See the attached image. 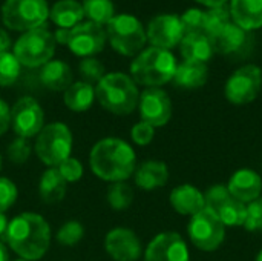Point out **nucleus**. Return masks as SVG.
Returning a JSON list of instances; mask_svg holds the SVG:
<instances>
[{
  "label": "nucleus",
  "mask_w": 262,
  "mask_h": 261,
  "mask_svg": "<svg viewBox=\"0 0 262 261\" xmlns=\"http://www.w3.org/2000/svg\"><path fill=\"white\" fill-rule=\"evenodd\" d=\"M5 242L18 258L41 260L51 248L49 223L35 212L18 214L9 222Z\"/></svg>",
  "instance_id": "obj_1"
},
{
  "label": "nucleus",
  "mask_w": 262,
  "mask_h": 261,
  "mask_svg": "<svg viewBox=\"0 0 262 261\" xmlns=\"http://www.w3.org/2000/svg\"><path fill=\"white\" fill-rule=\"evenodd\" d=\"M89 166L94 175L104 182H126L137 169V155L127 142L117 137H106L92 146Z\"/></svg>",
  "instance_id": "obj_2"
},
{
  "label": "nucleus",
  "mask_w": 262,
  "mask_h": 261,
  "mask_svg": "<svg viewBox=\"0 0 262 261\" xmlns=\"http://www.w3.org/2000/svg\"><path fill=\"white\" fill-rule=\"evenodd\" d=\"M95 98L107 112L115 115H129L138 108L140 91L130 75L111 72L97 83Z\"/></svg>",
  "instance_id": "obj_3"
},
{
  "label": "nucleus",
  "mask_w": 262,
  "mask_h": 261,
  "mask_svg": "<svg viewBox=\"0 0 262 261\" xmlns=\"http://www.w3.org/2000/svg\"><path fill=\"white\" fill-rule=\"evenodd\" d=\"M177 66V58L170 51L150 46L143 49L130 63V77L137 85L160 88L173 80Z\"/></svg>",
  "instance_id": "obj_4"
},
{
  "label": "nucleus",
  "mask_w": 262,
  "mask_h": 261,
  "mask_svg": "<svg viewBox=\"0 0 262 261\" xmlns=\"http://www.w3.org/2000/svg\"><path fill=\"white\" fill-rule=\"evenodd\" d=\"M72 143L74 138L71 129L61 122H52L45 125L37 134L34 151L43 165L48 168H57L71 157Z\"/></svg>",
  "instance_id": "obj_5"
},
{
  "label": "nucleus",
  "mask_w": 262,
  "mask_h": 261,
  "mask_svg": "<svg viewBox=\"0 0 262 261\" xmlns=\"http://www.w3.org/2000/svg\"><path fill=\"white\" fill-rule=\"evenodd\" d=\"M106 37L109 38L112 48L126 57L138 55L147 42L144 26L130 14L115 15L106 25Z\"/></svg>",
  "instance_id": "obj_6"
},
{
  "label": "nucleus",
  "mask_w": 262,
  "mask_h": 261,
  "mask_svg": "<svg viewBox=\"0 0 262 261\" xmlns=\"http://www.w3.org/2000/svg\"><path fill=\"white\" fill-rule=\"evenodd\" d=\"M55 45L57 42L54 34L41 26L23 32L14 45L12 54L21 66L38 68L52 60Z\"/></svg>",
  "instance_id": "obj_7"
},
{
  "label": "nucleus",
  "mask_w": 262,
  "mask_h": 261,
  "mask_svg": "<svg viewBox=\"0 0 262 261\" xmlns=\"http://www.w3.org/2000/svg\"><path fill=\"white\" fill-rule=\"evenodd\" d=\"M55 42L66 45L78 57H92L103 51L106 45V29L94 22H81L71 29H58Z\"/></svg>",
  "instance_id": "obj_8"
},
{
  "label": "nucleus",
  "mask_w": 262,
  "mask_h": 261,
  "mask_svg": "<svg viewBox=\"0 0 262 261\" xmlns=\"http://www.w3.org/2000/svg\"><path fill=\"white\" fill-rule=\"evenodd\" d=\"M49 17L46 0H5L2 20L12 31H31L41 28Z\"/></svg>",
  "instance_id": "obj_9"
},
{
  "label": "nucleus",
  "mask_w": 262,
  "mask_h": 261,
  "mask_svg": "<svg viewBox=\"0 0 262 261\" xmlns=\"http://www.w3.org/2000/svg\"><path fill=\"white\" fill-rule=\"evenodd\" d=\"M187 234L195 248L203 252H213L224 243L226 226L213 211L204 208L190 217Z\"/></svg>",
  "instance_id": "obj_10"
},
{
  "label": "nucleus",
  "mask_w": 262,
  "mask_h": 261,
  "mask_svg": "<svg viewBox=\"0 0 262 261\" xmlns=\"http://www.w3.org/2000/svg\"><path fill=\"white\" fill-rule=\"evenodd\" d=\"M262 89V71L256 65L238 68L226 82L224 95L236 106H244L256 100Z\"/></svg>",
  "instance_id": "obj_11"
},
{
  "label": "nucleus",
  "mask_w": 262,
  "mask_h": 261,
  "mask_svg": "<svg viewBox=\"0 0 262 261\" xmlns=\"http://www.w3.org/2000/svg\"><path fill=\"white\" fill-rule=\"evenodd\" d=\"M45 126V112L40 103L32 97L18 98L11 108V128L17 137H35Z\"/></svg>",
  "instance_id": "obj_12"
},
{
  "label": "nucleus",
  "mask_w": 262,
  "mask_h": 261,
  "mask_svg": "<svg viewBox=\"0 0 262 261\" xmlns=\"http://www.w3.org/2000/svg\"><path fill=\"white\" fill-rule=\"evenodd\" d=\"M138 109L141 122L154 128H161L167 125L172 117L170 97L161 88H146L140 94Z\"/></svg>",
  "instance_id": "obj_13"
},
{
  "label": "nucleus",
  "mask_w": 262,
  "mask_h": 261,
  "mask_svg": "<svg viewBox=\"0 0 262 261\" xmlns=\"http://www.w3.org/2000/svg\"><path fill=\"white\" fill-rule=\"evenodd\" d=\"M144 261H190V254L178 232H161L147 245Z\"/></svg>",
  "instance_id": "obj_14"
},
{
  "label": "nucleus",
  "mask_w": 262,
  "mask_h": 261,
  "mask_svg": "<svg viewBox=\"0 0 262 261\" xmlns=\"http://www.w3.org/2000/svg\"><path fill=\"white\" fill-rule=\"evenodd\" d=\"M146 35L154 48L170 51L172 48L181 43L184 32L178 15L161 14L150 20Z\"/></svg>",
  "instance_id": "obj_15"
},
{
  "label": "nucleus",
  "mask_w": 262,
  "mask_h": 261,
  "mask_svg": "<svg viewBox=\"0 0 262 261\" xmlns=\"http://www.w3.org/2000/svg\"><path fill=\"white\" fill-rule=\"evenodd\" d=\"M104 249L114 261H137L143 254L138 235L127 228H115L106 234Z\"/></svg>",
  "instance_id": "obj_16"
},
{
  "label": "nucleus",
  "mask_w": 262,
  "mask_h": 261,
  "mask_svg": "<svg viewBox=\"0 0 262 261\" xmlns=\"http://www.w3.org/2000/svg\"><path fill=\"white\" fill-rule=\"evenodd\" d=\"M227 189L230 195L244 205H249L259 198L262 194V178L261 175L249 168L238 169L233 172L227 183Z\"/></svg>",
  "instance_id": "obj_17"
},
{
  "label": "nucleus",
  "mask_w": 262,
  "mask_h": 261,
  "mask_svg": "<svg viewBox=\"0 0 262 261\" xmlns=\"http://www.w3.org/2000/svg\"><path fill=\"white\" fill-rule=\"evenodd\" d=\"M169 202L175 212L189 217H193L206 208L204 194L196 186L189 183L173 188L169 195Z\"/></svg>",
  "instance_id": "obj_18"
},
{
  "label": "nucleus",
  "mask_w": 262,
  "mask_h": 261,
  "mask_svg": "<svg viewBox=\"0 0 262 261\" xmlns=\"http://www.w3.org/2000/svg\"><path fill=\"white\" fill-rule=\"evenodd\" d=\"M135 186L141 191H155L163 188L169 180V168L160 160H146L134 172Z\"/></svg>",
  "instance_id": "obj_19"
},
{
  "label": "nucleus",
  "mask_w": 262,
  "mask_h": 261,
  "mask_svg": "<svg viewBox=\"0 0 262 261\" xmlns=\"http://www.w3.org/2000/svg\"><path fill=\"white\" fill-rule=\"evenodd\" d=\"M232 20L244 31L262 28V0H230Z\"/></svg>",
  "instance_id": "obj_20"
},
{
  "label": "nucleus",
  "mask_w": 262,
  "mask_h": 261,
  "mask_svg": "<svg viewBox=\"0 0 262 261\" xmlns=\"http://www.w3.org/2000/svg\"><path fill=\"white\" fill-rule=\"evenodd\" d=\"M213 51L218 54H233L236 52L246 42V31L239 28L233 20L216 29L209 35Z\"/></svg>",
  "instance_id": "obj_21"
},
{
  "label": "nucleus",
  "mask_w": 262,
  "mask_h": 261,
  "mask_svg": "<svg viewBox=\"0 0 262 261\" xmlns=\"http://www.w3.org/2000/svg\"><path fill=\"white\" fill-rule=\"evenodd\" d=\"M209 78V68L207 63L198 62H183L177 66L173 83L181 89H198L207 83Z\"/></svg>",
  "instance_id": "obj_22"
},
{
  "label": "nucleus",
  "mask_w": 262,
  "mask_h": 261,
  "mask_svg": "<svg viewBox=\"0 0 262 261\" xmlns=\"http://www.w3.org/2000/svg\"><path fill=\"white\" fill-rule=\"evenodd\" d=\"M40 82L49 91H66L72 85V71L68 63L61 60H51L41 66Z\"/></svg>",
  "instance_id": "obj_23"
},
{
  "label": "nucleus",
  "mask_w": 262,
  "mask_h": 261,
  "mask_svg": "<svg viewBox=\"0 0 262 261\" xmlns=\"http://www.w3.org/2000/svg\"><path fill=\"white\" fill-rule=\"evenodd\" d=\"M181 55L186 62L207 63L215 54L210 37L206 34H187L180 43Z\"/></svg>",
  "instance_id": "obj_24"
},
{
  "label": "nucleus",
  "mask_w": 262,
  "mask_h": 261,
  "mask_svg": "<svg viewBox=\"0 0 262 261\" xmlns=\"http://www.w3.org/2000/svg\"><path fill=\"white\" fill-rule=\"evenodd\" d=\"M68 191L66 180L60 175L57 168H48L38 182V195L43 203L55 205L60 203Z\"/></svg>",
  "instance_id": "obj_25"
},
{
  "label": "nucleus",
  "mask_w": 262,
  "mask_h": 261,
  "mask_svg": "<svg viewBox=\"0 0 262 261\" xmlns=\"http://www.w3.org/2000/svg\"><path fill=\"white\" fill-rule=\"evenodd\" d=\"M49 17L60 29H71L81 23L84 11L81 3L77 0H60L51 8Z\"/></svg>",
  "instance_id": "obj_26"
},
{
  "label": "nucleus",
  "mask_w": 262,
  "mask_h": 261,
  "mask_svg": "<svg viewBox=\"0 0 262 261\" xmlns=\"http://www.w3.org/2000/svg\"><path fill=\"white\" fill-rule=\"evenodd\" d=\"M63 100L68 109L74 112H84L92 106L95 100V88L83 80L75 82L64 91Z\"/></svg>",
  "instance_id": "obj_27"
},
{
  "label": "nucleus",
  "mask_w": 262,
  "mask_h": 261,
  "mask_svg": "<svg viewBox=\"0 0 262 261\" xmlns=\"http://www.w3.org/2000/svg\"><path fill=\"white\" fill-rule=\"evenodd\" d=\"M221 223L226 228H238V226H244L246 223V217H247V205H244L243 202L233 198L232 195L216 209L215 212Z\"/></svg>",
  "instance_id": "obj_28"
},
{
  "label": "nucleus",
  "mask_w": 262,
  "mask_h": 261,
  "mask_svg": "<svg viewBox=\"0 0 262 261\" xmlns=\"http://www.w3.org/2000/svg\"><path fill=\"white\" fill-rule=\"evenodd\" d=\"M81 6L89 22L101 26L107 25L115 17L114 3L111 0H83Z\"/></svg>",
  "instance_id": "obj_29"
},
{
  "label": "nucleus",
  "mask_w": 262,
  "mask_h": 261,
  "mask_svg": "<svg viewBox=\"0 0 262 261\" xmlns=\"http://www.w3.org/2000/svg\"><path fill=\"white\" fill-rule=\"evenodd\" d=\"M106 200L115 211H126L134 203V189L126 182L112 183L107 188Z\"/></svg>",
  "instance_id": "obj_30"
},
{
  "label": "nucleus",
  "mask_w": 262,
  "mask_h": 261,
  "mask_svg": "<svg viewBox=\"0 0 262 261\" xmlns=\"http://www.w3.org/2000/svg\"><path fill=\"white\" fill-rule=\"evenodd\" d=\"M183 32L187 34H206L207 35V17L206 11L200 8H190L180 17Z\"/></svg>",
  "instance_id": "obj_31"
},
{
  "label": "nucleus",
  "mask_w": 262,
  "mask_h": 261,
  "mask_svg": "<svg viewBox=\"0 0 262 261\" xmlns=\"http://www.w3.org/2000/svg\"><path fill=\"white\" fill-rule=\"evenodd\" d=\"M84 237V226L78 220H68L64 222L57 231V243L61 246H75Z\"/></svg>",
  "instance_id": "obj_32"
},
{
  "label": "nucleus",
  "mask_w": 262,
  "mask_h": 261,
  "mask_svg": "<svg viewBox=\"0 0 262 261\" xmlns=\"http://www.w3.org/2000/svg\"><path fill=\"white\" fill-rule=\"evenodd\" d=\"M21 65L12 52L0 54V86H11L17 82Z\"/></svg>",
  "instance_id": "obj_33"
},
{
  "label": "nucleus",
  "mask_w": 262,
  "mask_h": 261,
  "mask_svg": "<svg viewBox=\"0 0 262 261\" xmlns=\"http://www.w3.org/2000/svg\"><path fill=\"white\" fill-rule=\"evenodd\" d=\"M78 71H80V75L83 78V82L92 85V83H98L104 75H106V69H104V65L94 58V57H86L80 62V66H78Z\"/></svg>",
  "instance_id": "obj_34"
},
{
  "label": "nucleus",
  "mask_w": 262,
  "mask_h": 261,
  "mask_svg": "<svg viewBox=\"0 0 262 261\" xmlns=\"http://www.w3.org/2000/svg\"><path fill=\"white\" fill-rule=\"evenodd\" d=\"M32 152V146L28 138L15 137L6 148V155L11 163L14 165H23L29 160Z\"/></svg>",
  "instance_id": "obj_35"
},
{
  "label": "nucleus",
  "mask_w": 262,
  "mask_h": 261,
  "mask_svg": "<svg viewBox=\"0 0 262 261\" xmlns=\"http://www.w3.org/2000/svg\"><path fill=\"white\" fill-rule=\"evenodd\" d=\"M206 17H207V35L213 34L216 29H220L226 23L232 22L230 9L226 5L209 8V11H206Z\"/></svg>",
  "instance_id": "obj_36"
},
{
  "label": "nucleus",
  "mask_w": 262,
  "mask_h": 261,
  "mask_svg": "<svg viewBox=\"0 0 262 261\" xmlns=\"http://www.w3.org/2000/svg\"><path fill=\"white\" fill-rule=\"evenodd\" d=\"M230 197V192L227 189V185H223V183H218V185H213L210 186L206 194H204V202H206V208L216 212V209Z\"/></svg>",
  "instance_id": "obj_37"
},
{
  "label": "nucleus",
  "mask_w": 262,
  "mask_h": 261,
  "mask_svg": "<svg viewBox=\"0 0 262 261\" xmlns=\"http://www.w3.org/2000/svg\"><path fill=\"white\" fill-rule=\"evenodd\" d=\"M17 197L18 191L15 183L6 177H0V212L5 214L9 208H12L17 202Z\"/></svg>",
  "instance_id": "obj_38"
},
{
  "label": "nucleus",
  "mask_w": 262,
  "mask_h": 261,
  "mask_svg": "<svg viewBox=\"0 0 262 261\" xmlns=\"http://www.w3.org/2000/svg\"><path fill=\"white\" fill-rule=\"evenodd\" d=\"M57 169H58L60 175L66 180V183H75V182H78L83 177V172H84L81 162L78 158H75V157L66 158L63 163H60L57 166Z\"/></svg>",
  "instance_id": "obj_39"
},
{
  "label": "nucleus",
  "mask_w": 262,
  "mask_h": 261,
  "mask_svg": "<svg viewBox=\"0 0 262 261\" xmlns=\"http://www.w3.org/2000/svg\"><path fill=\"white\" fill-rule=\"evenodd\" d=\"M244 228L249 232L262 231V197L247 205V217H246Z\"/></svg>",
  "instance_id": "obj_40"
},
{
  "label": "nucleus",
  "mask_w": 262,
  "mask_h": 261,
  "mask_svg": "<svg viewBox=\"0 0 262 261\" xmlns=\"http://www.w3.org/2000/svg\"><path fill=\"white\" fill-rule=\"evenodd\" d=\"M154 137H155V128L144 122H138L130 129V138L138 146H147L149 143H152Z\"/></svg>",
  "instance_id": "obj_41"
},
{
  "label": "nucleus",
  "mask_w": 262,
  "mask_h": 261,
  "mask_svg": "<svg viewBox=\"0 0 262 261\" xmlns=\"http://www.w3.org/2000/svg\"><path fill=\"white\" fill-rule=\"evenodd\" d=\"M11 128V108L5 100L0 98V135Z\"/></svg>",
  "instance_id": "obj_42"
},
{
  "label": "nucleus",
  "mask_w": 262,
  "mask_h": 261,
  "mask_svg": "<svg viewBox=\"0 0 262 261\" xmlns=\"http://www.w3.org/2000/svg\"><path fill=\"white\" fill-rule=\"evenodd\" d=\"M9 46H11V38H9L8 32L0 29V54L2 52H8Z\"/></svg>",
  "instance_id": "obj_43"
},
{
  "label": "nucleus",
  "mask_w": 262,
  "mask_h": 261,
  "mask_svg": "<svg viewBox=\"0 0 262 261\" xmlns=\"http://www.w3.org/2000/svg\"><path fill=\"white\" fill-rule=\"evenodd\" d=\"M200 5H204L207 8H215V6H224L229 0H195Z\"/></svg>",
  "instance_id": "obj_44"
},
{
  "label": "nucleus",
  "mask_w": 262,
  "mask_h": 261,
  "mask_svg": "<svg viewBox=\"0 0 262 261\" xmlns=\"http://www.w3.org/2000/svg\"><path fill=\"white\" fill-rule=\"evenodd\" d=\"M8 225H9V222H8V218H6V215H5L3 212H0V237H3V238H5Z\"/></svg>",
  "instance_id": "obj_45"
},
{
  "label": "nucleus",
  "mask_w": 262,
  "mask_h": 261,
  "mask_svg": "<svg viewBox=\"0 0 262 261\" xmlns=\"http://www.w3.org/2000/svg\"><path fill=\"white\" fill-rule=\"evenodd\" d=\"M0 261H9V251L3 242H0Z\"/></svg>",
  "instance_id": "obj_46"
},
{
  "label": "nucleus",
  "mask_w": 262,
  "mask_h": 261,
  "mask_svg": "<svg viewBox=\"0 0 262 261\" xmlns=\"http://www.w3.org/2000/svg\"><path fill=\"white\" fill-rule=\"evenodd\" d=\"M256 261H262V249H261V251H259L258 257H256Z\"/></svg>",
  "instance_id": "obj_47"
},
{
  "label": "nucleus",
  "mask_w": 262,
  "mask_h": 261,
  "mask_svg": "<svg viewBox=\"0 0 262 261\" xmlns=\"http://www.w3.org/2000/svg\"><path fill=\"white\" fill-rule=\"evenodd\" d=\"M2 168H3V160H2V155H0V171H2Z\"/></svg>",
  "instance_id": "obj_48"
},
{
  "label": "nucleus",
  "mask_w": 262,
  "mask_h": 261,
  "mask_svg": "<svg viewBox=\"0 0 262 261\" xmlns=\"http://www.w3.org/2000/svg\"><path fill=\"white\" fill-rule=\"evenodd\" d=\"M14 261H28V260H23V258H17V260H14Z\"/></svg>",
  "instance_id": "obj_49"
}]
</instances>
